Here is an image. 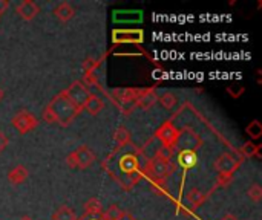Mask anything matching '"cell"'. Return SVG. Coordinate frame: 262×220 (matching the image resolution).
Returning a JSON list of instances; mask_svg holds the SVG:
<instances>
[{"label":"cell","mask_w":262,"mask_h":220,"mask_svg":"<svg viewBox=\"0 0 262 220\" xmlns=\"http://www.w3.org/2000/svg\"><path fill=\"white\" fill-rule=\"evenodd\" d=\"M64 162L69 168H78V164H77V158H75V153H69L66 158H64Z\"/></svg>","instance_id":"obj_31"},{"label":"cell","mask_w":262,"mask_h":220,"mask_svg":"<svg viewBox=\"0 0 262 220\" xmlns=\"http://www.w3.org/2000/svg\"><path fill=\"white\" fill-rule=\"evenodd\" d=\"M246 132L247 135L252 138V139H259L262 135V126L258 119H253L247 127H246Z\"/></svg>","instance_id":"obj_24"},{"label":"cell","mask_w":262,"mask_h":220,"mask_svg":"<svg viewBox=\"0 0 262 220\" xmlns=\"http://www.w3.org/2000/svg\"><path fill=\"white\" fill-rule=\"evenodd\" d=\"M155 156H157V158H160V159L170 161V159H172V156H173V149L161 145V147H158V149H157V152H155Z\"/></svg>","instance_id":"obj_26"},{"label":"cell","mask_w":262,"mask_h":220,"mask_svg":"<svg viewBox=\"0 0 262 220\" xmlns=\"http://www.w3.org/2000/svg\"><path fill=\"white\" fill-rule=\"evenodd\" d=\"M91 116H97L103 109H104V101L100 98V96H97V95H91V98L88 100V103L84 104V107H83Z\"/></svg>","instance_id":"obj_17"},{"label":"cell","mask_w":262,"mask_h":220,"mask_svg":"<svg viewBox=\"0 0 262 220\" xmlns=\"http://www.w3.org/2000/svg\"><path fill=\"white\" fill-rule=\"evenodd\" d=\"M152 190H154L157 194H163V193L167 190V187H166V181H154V184H152Z\"/></svg>","instance_id":"obj_29"},{"label":"cell","mask_w":262,"mask_h":220,"mask_svg":"<svg viewBox=\"0 0 262 220\" xmlns=\"http://www.w3.org/2000/svg\"><path fill=\"white\" fill-rule=\"evenodd\" d=\"M244 90H246V87H244L243 84H230V86L227 87V93H229L232 98H239V96L244 93Z\"/></svg>","instance_id":"obj_28"},{"label":"cell","mask_w":262,"mask_h":220,"mask_svg":"<svg viewBox=\"0 0 262 220\" xmlns=\"http://www.w3.org/2000/svg\"><path fill=\"white\" fill-rule=\"evenodd\" d=\"M48 109L52 112V115H54V118H55V123L60 124L61 127L69 126V124L78 116V113L81 112V110H78V109L71 103V100L66 96L64 90L60 92V93H57V95L51 100V103L48 104Z\"/></svg>","instance_id":"obj_2"},{"label":"cell","mask_w":262,"mask_h":220,"mask_svg":"<svg viewBox=\"0 0 262 220\" xmlns=\"http://www.w3.org/2000/svg\"><path fill=\"white\" fill-rule=\"evenodd\" d=\"M104 170L124 190H130L144 175L140 164V150L129 144L117 147L103 162Z\"/></svg>","instance_id":"obj_1"},{"label":"cell","mask_w":262,"mask_h":220,"mask_svg":"<svg viewBox=\"0 0 262 220\" xmlns=\"http://www.w3.org/2000/svg\"><path fill=\"white\" fill-rule=\"evenodd\" d=\"M155 138L161 142V145L173 149V145L177 142V138H178V129L170 121H166L164 124H161L157 129Z\"/></svg>","instance_id":"obj_8"},{"label":"cell","mask_w":262,"mask_h":220,"mask_svg":"<svg viewBox=\"0 0 262 220\" xmlns=\"http://www.w3.org/2000/svg\"><path fill=\"white\" fill-rule=\"evenodd\" d=\"M66 96L71 100V103L78 109V110H83L84 104L88 103V100L91 98V90L81 83V81H74L66 90H64Z\"/></svg>","instance_id":"obj_5"},{"label":"cell","mask_w":262,"mask_h":220,"mask_svg":"<svg viewBox=\"0 0 262 220\" xmlns=\"http://www.w3.org/2000/svg\"><path fill=\"white\" fill-rule=\"evenodd\" d=\"M114 141L117 142L118 147H124L130 144V132L126 127H118L114 132Z\"/></svg>","instance_id":"obj_19"},{"label":"cell","mask_w":262,"mask_h":220,"mask_svg":"<svg viewBox=\"0 0 262 220\" xmlns=\"http://www.w3.org/2000/svg\"><path fill=\"white\" fill-rule=\"evenodd\" d=\"M43 121L48 123V124H55V118H54L52 112L48 109V106H46V109H45V112H43Z\"/></svg>","instance_id":"obj_32"},{"label":"cell","mask_w":262,"mask_h":220,"mask_svg":"<svg viewBox=\"0 0 262 220\" xmlns=\"http://www.w3.org/2000/svg\"><path fill=\"white\" fill-rule=\"evenodd\" d=\"M15 11H17V14H18L23 20L31 21V20H34V18L37 17V14L40 12V8H38V5H37L35 2H32V0H23L21 3L17 5Z\"/></svg>","instance_id":"obj_11"},{"label":"cell","mask_w":262,"mask_h":220,"mask_svg":"<svg viewBox=\"0 0 262 220\" xmlns=\"http://www.w3.org/2000/svg\"><path fill=\"white\" fill-rule=\"evenodd\" d=\"M3 98H5V92H3V89L0 87V101H2Z\"/></svg>","instance_id":"obj_38"},{"label":"cell","mask_w":262,"mask_h":220,"mask_svg":"<svg viewBox=\"0 0 262 220\" xmlns=\"http://www.w3.org/2000/svg\"><path fill=\"white\" fill-rule=\"evenodd\" d=\"M241 153L246 158H253V156H259V147L255 145L253 142H246L244 147L241 149Z\"/></svg>","instance_id":"obj_25"},{"label":"cell","mask_w":262,"mask_h":220,"mask_svg":"<svg viewBox=\"0 0 262 220\" xmlns=\"http://www.w3.org/2000/svg\"><path fill=\"white\" fill-rule=\"evenodd\" d=\"M8 142H9V141H8V138H6V135L0 130V153L8 147Z\"/></svg>","instance_id":"obj_33"},{"label":"cell","mask_w":262,"mask_h":220,"mask_svg":"<svg viewBox=\"0 0 262 220\" xmlns=\"http://www.w3.org/2000/svg\"><path fill=\"white\" fill-rule=\"evenodd\" d=\"M178 164L184 168V170H190L196 165L198 162V156L195 152H180L177 156Z\"/></svg>","instance_id":"obj_16"},{"label":"cell","mask_w":262,"mask_h":220,"mask_svg":"<svg viewBox=\"0 0 262 220\" xmlns=\"http://www.w3.org/2000/svg\"><path fill=\"white\" fill-rule=\"evenodd\" d=\"M239 165H241V161L232 153H223L215 161V170L224 176H233V173L238 172Z\"/></svg>","instance_id":"obj_6"},{"label":"cell","mask_w":262,"mask_h":220,"mask_svg":"<svg viewBox=\"0 0 262 220\" xmlns=\"http://www.w3.org/2000/svg\"><path fill=\"white\" fill-rule=\"evenodd\" d=\"M80 220H101V216H100V217H94V216H83Z\"/></svg>","instance_id":"obj_35"},{"label":"cell","mask_w":262,"mask_h":220,"mask_svg":"<svg viewBox=\"0 0 262 220\" xmlns=\"http://www.w3.org/2000/svg\"><path fill=\"white\" fill-rule=\"evenodd\" d=\"M143 173L154 178V181H166L172 175V164H170V161L160 159L155 156L154 159H149L146 162Z\"/></svg>","instance_id":"obj_4"},{"label":"cell","mask_w":262,"mask_h":220,"mask_svg":"<svg viewBox=\"0 0 262 220\" xmlns=\"http://www.w3.org/2000/svg\"><path fill=\"white\" fill-rule=\"evenodd\" d=\"M221 220H238V219H236L233 214H227V216H224V217H223Z\"/></svg>","instance_id":"obj_36"},{"label":"cell","mask_w":262,"mask_h":220,"mask_svg":"<svg viewBox=\"0 0 262 220\" xmlns=\"http://www.w3.org/2000/svg\"><path fill=\"white\" fill-rule=\"evenodd\" d=\"M123 217H124V211L120 210L117 205H112L101 214V220H121Z\"/></svg>","instance_id":"obj_23"},{"label":"cell","mask_w":262,"mask_h":220,"mask_svg":"<svg viewBox=\"0 0 262 220\" xmlns=\"http://www.w3.org/2000/svg\"><path fill=\"white\" fill-rule=\"evenodd\" d=\"M74 14H75V9H74V6H72L71 3H68V2H61V3H58V5L54 8V15H55L61 23L69 21V20L74 17Z\"/></svg>","instance_id":"obj_14"},{"label":"cell","mask_w":262,"mask_h":220,"mask_svg":"<svg viewBox=\"0 0 262 220\" xmlns=\"http://www.w3.org/2000/svg\"><path fill=\"white\" fill-rule=\"evenodd\" d=\"M233 181V176H224V175H220L218 179H216V188L218 187H227L230 185V182Z\"/></svg>","instance_id":"obj_30"},{"label":"cell","mask_w":262,"mask_h":220,"mask_svg":"<svg viewBox=\"0 0 262 220\" xmlns=\"http://www.w3.org/2000/svg\"><path fill=\"white\" fill-rule=\"evenodd\" d=\"M74 153H75V158H77L78 168H81V170L89 168L95 162V153L88 145L78 147L77 150H74Z\"/></svg>","instance_id":"obj_12"},{"label":"cell","mask_w":262,"mask_h":220,"mask_svg":"<svg viewBox=\"0 0 262 220\" xmlns=\"http://www.w3.org/2000/svg\"><path fill=\"white\" fill-rule=\"evenodd\" d=\"M29 176V172L25 165H17L15 168H12L9 173H8V181L11 185H18L21 182H25Z\"/></svg>","instance_id":"obj_15"},{"label":"cell","mask_w":262,"mask_h":220,"mask_svg":"<svg viewBox=\"0 0 262 220\" xmlns=\"http://www.w3.org/2000/svg\"><path fill=\"white\" fill-rule=\"evenodd\" d=\"M121 220H137V219H134V217H132L130 214H127V213H124V217H123V219H121Z\"/></svg>","instance_id":"obj_37"},{"label":"cell","mask_w":262,"mask_h":220,"mask_svg":"<svg viewBox=\"0 0 262 220\" xmlns=\"http://www.w3.org/2000/svg\"><path fill=\"white\" fill-rule=\"evenodd\" d=\"M247 194H249V198L253 201V202H259L262 199V188L259 184H253L250 188H249V191H247Z\"/></svg>","instance_id":"obj_27"},{"label":"cell","mask_w":262,"mask_h":220,"mask_svg":"<svg viewBox=\"0 0 262 220\" xmlns=\"http://www.w3.org/2000/svg\"><path fill=\"white\" fill-rule=\"evenodd\" d=\"M203 147V139L201 136L190 127H183L178 130V138L173 145V152H195Z\"/></svg>","instance_id":"obj_3"},{"label":"cell","mask_w":262,"mask_h":220,"mask_svg":"<svg viewBox=\"0 0 262 220\" xmlns=\"http://www.w3.org/2000/svg\"><path fill=\"white\" fill-rule=\"evenodd\" d=\"M9 8V2L8 0H0V15L3 12H6V9Z\"/></svg>","instance_id":"obj_34"},{"label":"cell","mask_w":262,"mask_h":220,"mask_svg":"<svg viewBox=\"0 0 262 220\" xmlns=\"http://www.w3.org/2000/svg\"><path fill=\"white\" fill-rule=\"evenodd\" d=\"M52 220H77V217H75V213L72 211V208H69V207H60L52 214Z\"/></svg>","instance_id":"obj_21"},{"label":"cell","mask_w":262,"mask_h":220,"mask_svg":"<svg viewBox=\"0 0 262 220\" xmlns=\"http://www.w3.org/2000/svg\"><path fill=\"white\" fill-rule=\"evenodd\" d=\"M143 90H144V89H132V87H129V89H115L112 93H114V96H115L121 104L135 107V103H137V100L140 98V95L143 93Z\"/></svg>","instance_id":"obj_9"},{"label":"cell","mask_w":262,"mask_h":220,"mask_svg":"<svg viewBox=\"0 0 262 220\" xmlns=\"http://www.w3.org/2000/svg\"><path fill=\"white\" fill-rule=\"evenodd\" d=\"M20 220H32L29 216H23V217H20Z\"/></svg>","instance_id":"obj_39"},{"label":"cell","mask_w":262,"mask_h":220,"mask_svg":"<svg viewBox=\"0 0 262 220\" xmlns=\"http://www.w3.org/2000/svg\"><path fill=\"white\" fill-rule=\"evenodd\" d=\"M114 43H141L143 41V31L129 29V31H114L112 34Z\"/></svg>","instance_id":"obj_10"},{"label":"cell","mask_w":262,"mask_h":220,"mask_svg":"<svg viewBox=\"0 0 262 220\" xmlns=\"http://www.w3.org/2000/svg\"><path fill=\"white\" fill-rule=\"evenodd\" d=\"M12 126H14V129H15L18 133L25 135V133L34 130V129L38 126V119H37L31 112H28V110H20V112L12 118Z\"/></svg>","instance_id":"obj_7"},{"label":"cell","mask_w":262,"mask_h":220,"mask_svg":"<svg viewBox=\"0 0 262 220\" xmlns=\"http://www.w3.org/2000/svg\"><path fill=\"white\" fill-rule=\"evenodd\" d=\"M158 101H160L161 106H163L164 109H167V110H172V109L178 104V100H177V96H175L172 92L163 93L161 96H158Z\"/></svg>","instance_id":"obj_22"},{"label":"cell","mask_w":262,"mask_h":220,"mask_svg":"<svg viewBox=\"0 0 262 220\" xmlns=\"http://www.w3.org/2000/svg\"><path fill=\"white\" fill-rule=\"evenodd\" d=\"M157 101H158V95H157L155 89L154 87H149V89H144L143 90V93L140 95V98L135 103V107H140L143 110H149L152 106H155Z\"/></svg>","instance_id":"obj_13"},{"label":"cell","mask_w":262,"mask_h":220,"mask_svg":"<svg viewBox=\"0 0 262 220\" xmlns=\"http://www.w3.org/2000/svg\"><path fill=\"white\" fill-rule=\"evenodd\" d=\"M103 214V205L98 199L92 198L86 202L84 205V216H94V217H100Z\"/></svg>","instance_id":"obj_18"},{"label":"cell","mask_w":262,"mask_h":220,"mask_svg":"<svg viewBox=\"0 0 262 220\" xmlns=\"http://www.w3.org/2000/svg\"><path fill=\"white\" fill-rule=\"evenodd\" d=\"M187 201L192 204L193 208H198L200 205H203V202L206 201V194L201 193L198 188H192L187 194Z\"/></svg>","instance_id":"obj_20"}]
</instances>
